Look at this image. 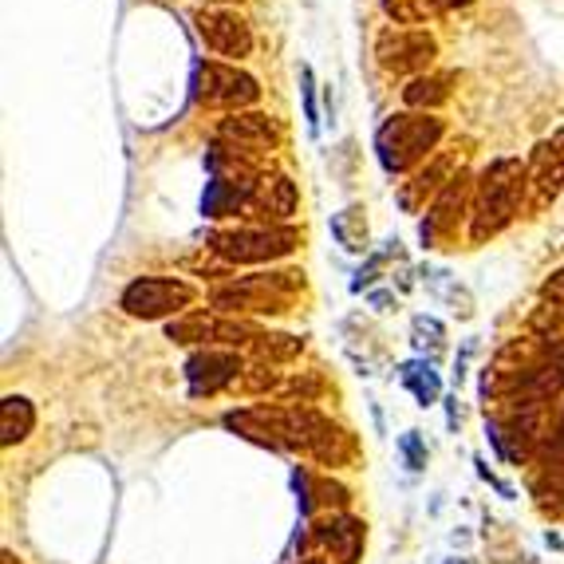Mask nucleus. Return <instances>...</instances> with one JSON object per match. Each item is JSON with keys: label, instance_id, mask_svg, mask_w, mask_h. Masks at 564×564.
Segmentation results:
<instances>
[{"label": "nucleus", "instance_id": "1", "mask_svg": "<svg viewBox=\"0 0 564 564\" xmlns=\"http://www.w3.org/2000/svg\"><path fill=\"white\" fill-rule=\"evenodd\" d=\"M225 426L237 430L249 442L273 450H300L309 459L324 462V466H340L355 454L352 438L343 435L340 426L316 415L312 406H246V411H229Z\"/></svg>", "mask_w": 564, "mask_h": 564}, {"label": "nucleus", "instance_id": "2", "mask_svg": "<svg viewBox=\"0 0 564 564\" xmlns=\"http://www.w3.org/2000/svg\"><path fill=\"white\" fill-rule=\"evenodd\" d=\"M529 186V171L517 159H498L474 186L469 205V237L474 246H486L493 234H501L517 213V198Z\"/></svg>", "mask_w": 564, "mask_h": 564}, {"label": "nucleus", "instance_id": "3", "mask_svg": "<svg viewBox=\"0 0 564 564\" xmlns=\"http://www.w3.org/2000/svg\"><path fill=\"white\" fill-rule=\"evenodd\" d=\"M442 118L438 115H394L387 118L379 135H375V150H379V162H384L387 174H403L411 166L430 154L442 139Z\"/></svg>", "mask_w": 564, "mask_h": 564}, {"label": "nucleus", "instance_id": "4", "mask_svg": "<svg viewBox=\"0 0 564 564\" xmlns=\"http://www.w3.org/2000/svg\"><path fill=\"white\" fill-rule=\"evenodd\" d=\"M304 288V273L285 268V273H256V277H241L237 285L213 292V309L222 312H285L292 292Z\"/></svg>", "mask_w": 564, "mask_h": 564}, {"label": "nucleus", "instance_id": "5", "mask_svg": "<svg viewBox=\"0 0 564 564\" xmlns=\"http://www.w3.org/2000/svg\"><path fill=\"white\" fill-rule=\"evenodd\" d=\"M300 246V234L292 225H261V229H222L210 237V249L234 265H265L288 256Z\"/></svg>", "mask_w": 564, "mask_h": 564}, {"label": "nucleus", "instance_id": "6", "mask_svg": "<svg viewBox=\"0 0 564 564\" xmlns=\"http://www.w3.org/2000/svg\"><path fill=\"white\" fill-rule=\"evenodd\" d=\"M193 300H198V288L178 277H139V280H130L127 292H123V309H127V316L162 319L181 309H190Z\"/></svg>", "mask_w": 564, "mask_h": 564}, {"label": "nucleus", "instance_id": "7", "mask_svg": "<svg viewBox=\"0 0 564 564\" xmlns=\"http://www.w3.org/2000/svg\"><path fill=\"white\" fill-rule=\"evenodd\" d=\"M375 55L394 75H423L426 67L435 64L438 43L426 33H418V28H387L379 36V43H375Z\"/></svg>", "mask_w": 564, "mask_h": 564}, {"label": "nucleus", "instance_id": "8", "mask_svg": "<svg viewBox=\"0 0 564 564\" xmlns=\"http://www.w3.org/2000/svg\"><path fill=\"white\" fill-rule=\"evenodd\" d=\"M198 99L210 106H229V111H246L261 99L253 75L237 72L229 64H202L198 67Z\"/></svg>", "mask_w": 564, "mask_h": 564}, {"label": "nucleus", "instance_id": "9", "mask_svg": "<svg viewBox=\"0 0 564 564\" xmlns=\"http://www.w3.org/2000/svg\"><path fill=\"white\" fill-rule=\"evenodd\" d=\"M193 24H198V36L205 40L213 55H225V60H241V55L253 52V33L249 24L229 9H198L193 12Z\"/></svg>", "mask_w": 564, "mask_h": 564}, {"label": "nucleus", "instance_id": "10", "mask_svg": "<svg viewBox=\"0 0 564 564\" xmlns=\"http://www.w3.org/2000/svg\"><path fill=\"white\" fill-rule=\"evenodd\" d=\"M312 541H316L319 553H328L336 564H355L363 556L367 529H363V522L348 517V513H336L328 522L312 525Z\"/></svg>", "mask_w": 564, "mask_h": 564}, {"label": "nucleus", "instance_id": "11", "mask_svg": "<svg viewBox=\"0 0 564 564\" xmlns=\"http://www.w3.org/2000/svg\"><path fill=\"white\" fill-rule=\"evenodd\" d=\"M459 154H450V150H442V154H435L430 159V166H423V171L415 174V178L406 181L403 190H399V205H403L406 213L423 210L426 198H438V193L447 190L450 181L459 178Z\"/></svg>", "mask_w": 564, "mask_h": 564}, {"label": "nucleus", "instance_id": "12", "mask_svg": "<svg viewBox=\"0 0 564 564\" xmlns=\"http://www.w3.org/2000/svg\"><path fill=\"white\" fill-rule=\"evenodd\" d=\"M241 360H237L234 352H217V348H205V352H198L190 363H186V375H190V387L193 394H213L222 391V387L237 384L241 379Z\"/></svg>", "mask_w": 564, "mask_h": 564}, {"label": "nucleus", "instance_id": "13", "mask_svg": "<svg viewBox=\"0 0 564 564\" xmlns=\"http://www.w3.org/2000/svg\"><path fill=\"white\" fill-rule=\"evenodd\" d=\"M529 186L532 193H537V205L549 202L564 186V130H556L553 139L537 147L532 166H529Z\"/></svg>", "mask_w": 564, "mask_h": 564}, {"label": "nucleus", "instance_id": "14", "mask_svg": "<svg viewBox=\"0 0 564 564\" xmlns=\"http://www.w3.org/2000/svg\"><path fill=\"white\" fill-rule=\"evenodd\" d=\"M249 205L268 222H285V217L297 213V186L285 174H265V178H256L249 186Z\"/></svg>", "mask_w": 564, "mask_h": 564}, {"label": "nucleus", "instance_id": "15", "mask_svg": "<svg viewBox=\"0 0 564 564\" xmlns=\"http://www.w3.org/2000/svg\"><path fill=\"white\" fill-rule=\"evenodd\" d=\"M225 142H234L237 150H273L277 142V123L256 111H234L217 130Z\"/></svg>", "mask_w": 564, "mask_h": 564}, {"label": "nucleus", "instance_id": "16", "mask_svg": "<svg viewBox=\"0 0 564 564\" xmlns=\"http://www.w3.org/2000/svg\"><path fill=\"white\" fill-rule=\"evenodd\" d=\"M466 181H469L466 174H459L447 190L438 193L435 205L426 210V222H423V241L426 246H435L438 237H447L450 229H454V222H459V213L454 210H462V202H466Z\"/></svg>", "mask_w": 564, "mask_h": 564}, {"label": "nucleus", "instance_id": "17", "mask_svg": "<svg viewBox=\"0 0 564 564\" xmlns=\"http://www.w3.org/2000/svg\"><path fill=\"white\" fill-rule=\"evenodd\" d=\"M36 426V411L28 399H16V394H9L4 399V406H0V442L4 447H12V442H24V438L33 435Z\"/></svg>", "mask_w": 564, "mask_h": 564}, {"label": "nucleus", "instance_id": "18", "mask_svg": "<svg viewBox=\"0 0 564 564\" xmlns=\"http://www.w3.org/2000/svg\"><path fill=\"white\" fill-rule=\"evenodd\" d=\"M403 99L411 106H418V111H426V106H442L450 99V79L447 75H415V79L406 84Z\"/></svg>", "mask_w": 564, "mask_h": 564}, {"label": "nucleus", "instance_id": "19", "mask_svg": "<svg viewBox=\"0 0 564 564\" xmlns=\"http://www.w3.org/2000/svg\"><path fill=\"white\" fill-rule=\"evenodd\" d=\"M384 12L394 24H426L438 16V0H384Z\"/></svg>", "mask_w": 564, "mask_h": 564}, {"label": "nucleus", "instance_id": "20", "mask_svg": "<svg viewBox=\"0 0 564 564\" xmlns=\"http://www.w3.org/2000/svg\"><path fill=\"white\" fill-rule=\"evenodd\" d=\"M403 384L415 391V399L423 406H430L438 399V375L430 372V367H423V363H406V367H403Z\"/></svg>", "mask_w": 564, "mask_h": 564}, {"label": "nucleus", "instance_id": "21", "mask_svg": "<svg viewBox=\"0 0 564 564\" xmlns=\"http://www.w3.org/2000/svg\"><path fill=\"white\" fill-rule=\"evenodd\" d=\"M253 343H256V352L265 355L268 363H273V360H292V355L300 352V340H292V336H280V331H261Z\"/></svg>", "mask_w": 564, "mask_h": 564}, {"label": "nucleus", "instance_id": "22", "mask_svg": "<svg viewBox=\"0 0 564 564\" xmlns=\"http://www.w3.org/2000/svg\"><path fill=\"white\" fill-rule=\"evenodd\" d=\"M352 222H360V210H348L343 217H336L331 222V229H336V237L343 241V249H363V241H367V229H352Z\"/></svg>", "mask_w": 564, "mask_h": 564}, {"label": "nucleus", "instance_id": "23", "mask_svg": "<svg viewBox=\"0 0 564 564\" xmlns=\"http://www.w3.org/2000/svg\"><path fill=\"white\" fill-rule=\"evenodd\" d=\"M312 486H316L319 498L312 501V505H348V490H343L340 481L331 478H312Z\"/></svg>", "mask_w": 564, "mask_h": 564}, {"label": "nucleus", "instance_id": "24", "mask_svg": "<svg viewBox=\"0 0 564 564\" xmlns=\"http://www.w3.org/2000/svg\"><path fill=\"white\" fill-rule=\"evenodd\" d=\"M246 387L249 391H268V387H277V372H273V363H256V367H249L246 375Z\"/></svg>", "mask_w": 564, "mask_h": 564}, {"label": "nucleus", "instance_id": "25", "mask_svg": "<svg viewBox=\"0 0 564 564\" xmlns=\"http://www.w3.org/2000/svg\"><path fill=\"white\" fill-rule=\"evenodd\" d=\"M300 84H304V115H309V130L316 135L319 130V111H316V96H312V72L309 67L300 72Z\"/></svg>", "mask_w": 564, "mask_h": 564}, {"label": "nucleus", "instance_id": "26", "mask_svg": "<svg viewBox=\"0 0 564 564\" xmlns=\"http://www.w3.org/2000/svg\"><path fill=\"white\" fill-rule=\"evenodd\" d=\"M403 450H406V459H411V469H423V447H418L415 435L403 438Z\"/></svg>", "mask_w": 564, "mask_h": 564}, {"label": "nucleus", "instance_id": "27", "mask_svg": "<svg viewBox=\"0 0 564 564\" xmlns=\"http://www.w3.org/2000/svg\"><path fill=\"white\" fill-rule=\"evenodd\" d=\"M544 297L553 300V304H564V268L549 280V285H544Z\"/></svg>", "mask_w": 564, "mask_h": 564}, {"label": "nucleus", "instance_id": "28", "mask_svg": "<svg viewBox=\"0 0 564 564\" xmlns=\"http://www.w3.org/2000/svg\"><path fill=\"white\" fill-rule=\"evenodd\" d=\"M466 4H469V0H438V9H442V12H447V9H466Z\"/></svg>", "mask_w": 564, "mask_h": 564}, {"label": "nucleus", "instance_id": "29", "mask_svg": "<svg viewBox=\"0 0 564 564\" xmlns=\"http://www.w3.org/2000/svg\"><path fill=\"white\" fill-rule=\"evenodd\" d=\"M4 564H16V556H12V553H4Z\"/></svg>", "mask_w": 564, "mask_h": 564}, {"label": "nucleus", "instance_id": "30", "mask_svg": "<svg viewBox=\"0 0 564 564\" xmlns=\"http://www.w3.org/2000/svg\"><path fill=\"white\" fill-rule=\"evenodd\" d=\"M450 564H474V561H450Z\"/></svg>", "mask_w": 564, "mask_h": 564}, {"label": "nucleus", "instance_id": "31", "mask_svg": "<svg viewBox=\"0 0 564 564\" xmlns=\"http://www.w3.org/2000/svg\"><path fill=\"white\" fill-rule=\"evenodd\" d=\"M300 564H324V561H300Z\"/></svg>", "mask_w": 564, "mask_h": 564}, {"label": "nucleus", "instance_id": "32", "mask_svg": "<svg viewBox=\"0 0 564 564\" xmlns=\"http://www.w3.org/2000/svg\"><path fill=\"white\" fill-rule=\"evenodd\" d=\"M217 4H222V0H217Z\"/></svg>", "mask_w": 564, "mask_h": 564}]
</instances>
